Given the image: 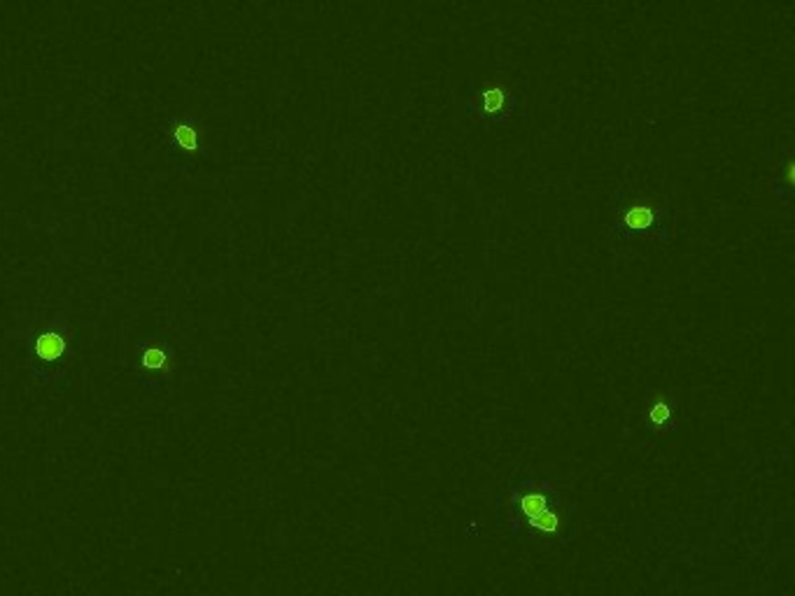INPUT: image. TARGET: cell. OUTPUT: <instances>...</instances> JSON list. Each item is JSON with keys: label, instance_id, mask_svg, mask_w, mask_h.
<instances>
[{"label": "cell", "instance_id": "cell-7", "mask_svg": "<svg viewBox=\"0 0 795 596\" xmlns=\"http://www.w3.org/2000/svg\"><path fill=\"white\" fill-rule=\"evenodd\" d=\"M142 361H145L147 368H161L166 364V352H161V350H147L145 354H142Z\"/></svg>", "mask_w": 795, "mask_h": 596}, {"label": "cell", "instance_id": "cell-4", "mask_svg": "<svg viewBox=\"0 0 795 596\" xmlns=\"http://www.w3.org/2000/svg\"><path fill=\"white\" fill-rule=\"evenodd\" d=\"M65 350V340L58 331H47L38 335V357L43 359H58Z\"/></svg>", "mask_w": 795, "mask_h": 596}, {"label": "cell", "instance_id": "cell-3", "mask_svg": "<svg viewBox=\"0 0 795 596\" xmlns=\"http://www.w3.org/2000/svg\"><path fill=\"white\" fill-rule=\"evenodd\" d=\"M508 89L501 84H490L474 96V103H469V112L479 114L481 119H501L508 112Z\"/></svg>", "mask_w": 795, "mask_h": 596}, {"label": "cell", "instance_id": "cell-2", "mask_svg": "<svg viewBox=\"0 0 795 596\" xmlns=\"http://www.w3.org/2000/svg\"><path fill=\"white\" fill-rule=\"evenodd\" d=\"M521 510L523 515L530 519L532 526H537L539 531L546 533H555L560 526V517L550 506V501L546 494L541 492H527L521 497Z\"/></svg>", "mask_w": 795, "mask_h": 596}, {"label": "cell", "instance_id": "cell-6", "mask_svg": "<svg viewBox=\"0 0 795 596\" xmlns=\"http://www.w3.org/2000/svg\"><path fill=\"white\" fill-rule=\"evenodd\" d=\"M669 417H672V406H669V403H665V401L656 403V406H651V410H649V422L656 424V426L667 424Z\"/></svg>", "mask_w": 795, "mask_h": 596}, {"label": "cell", "instance_id": "cell-5", "mask_svg": "<svg viewBox=\"0 0 795 596\" xmlns=\"http://www.w3.org/2000/svg\"><path fill=\"white\" fill-rule=\"evenodd\" d=\"M173 140L175 145L182 147L185 152H196V131L194 126H178L173 131Z\"/></svg>", "mask_w": 795, "mask_h": 596}, {"label": "cell", "instance_id": "cell-1", "mask_svg": "<svg viewBox=\"0 0 795 596\" xmlns=\"http://www.w3.org/2000/svg\"><path fill=\"white\" fill-rule=\"evenodd\" d=\"M616 226L625 233L630 231H651L658 226V210L651 200L644 198H632L630 203L621 205L618 210V220Z\"/></svg>", "mask_w": 795, "mask_h": 596}]
</instances>
